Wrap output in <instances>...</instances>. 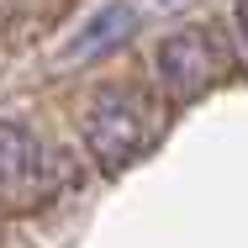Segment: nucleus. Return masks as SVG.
<instances>
[{
    "mask_svg": "<svg viewBox=\"0 0 248 248\" xmlns=\"http://www.w3.org/2000/svg\"><path fill=\"white\" fill-rule=\"evenodd\" d=\"M85 143L95 153V164L106 174H122L132 158H143L153 143V111L143 95L122 90V85H106L85 116Z\"/></svg>",
    "mask_w": 248,
    "mask_h": 248,
    "instance_id": "obj_1",
    "label": "nucleus"
},
{
    "mask_svg": "<svg viewBox=\"0 0 248 248\" xmlns=\"http://www.w3.org/2000/svg\"><path fill=\"white\" fill-rule=\"evenodd\" d=\"M153 69H158L164 90L174 100H196V95H206V90L222 79V69H227L222 37H211L206 27H180V32H169V37L153 48Z\"/></svg>",
    "mask_w": 248,
    "mask_h": 248,
    "instance_id": "obj_2",
    "label": "nucleus"
},
{
    "mask_svg": "<svg viewBox=\"0 0 248 248\" xmlns=\"http://www.w3.org/2000/svg\"><path fill=\"white\" fill-rule=\"evenodd\" d=\"M53 158L37 143V132H27L21 122H0V196L11 206H32L48 196Z\"/></svg>",
    "mask_w": 248,
    "mask_h": 248,
    "instance_id": "obj_3",
    "label": "nucleus"
},
{
    "mask_svg": "<svg viewBox=\"0 0 248 248\" xmlns=\"http://www.w3.org/2000/svg\"><path fill=\"white\" fill-rule=\"evenodd\" d=\"M127 32H132V11H127V5H106L95 21L74 37V48H69V53H74V58H79V53H106L111 43H122Z\"/></svg>",
    "mask_w": 248,
    "mask_h": 248,
    "instance_id": "obj_4",
    "label": "nucleus"
},
{
    "mask_svg": "<svg viewBox=\"0 0 248 248\" xmlns=\"http://www.w3.org/2000/svg\"><path fill=\"white\" fill-rule=\"evenodd\" d=\"M232 27H238V43H243V58H248V0H232Z\"/></svg>",
    "mask_w": 248,
    "mask_h": 248,
    "instance_id": "obj_5",
    "label": "nucleus"
}]
</instances>
